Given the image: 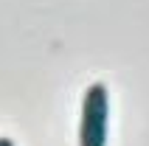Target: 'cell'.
Instances as JSON below:
<instances>
[{"label":"cell","instance_id":"cell-1","mask_svg":"<svg viewBox=\"0 0 149 146\" xmlns=\"http://www.w3.org/2000/svg\"><path fill=\"white\" fill-rule=\"evenodd\" d=\"M110 124V93L107 84L93 81L82 98V121H79V146H107Z\"/></svg>","mask_w":149,"mask_h":146},{"label":"cell","instance_id":"cell-2","mask_svg":"<svg viewBox=\"0 0 149 146\" xmlns=\"http://www.w3.org/2000/svg\"><path fill=\"white\" fill-rule=\"evenodd\" d=\"M0 146H14V140L11 138H0Z\"/></svg>","mask_w":149,"mask_h":146}]
</instances>
